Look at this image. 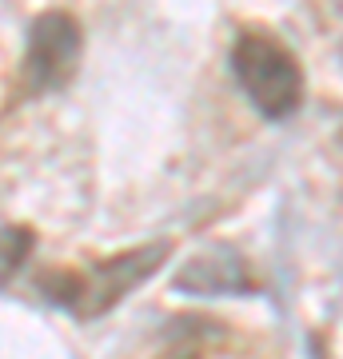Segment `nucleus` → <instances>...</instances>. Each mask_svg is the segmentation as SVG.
Wrapping results in <instances>:
<instances>
[{"label":"nucleus","instance_id":"f03ea898","mask_svg":"<svg viewBox=\"0 0 343 359\" xmlns=\"http://www.w3.org/2000/svg\"><path fill=\"white\" fill-rule=\"evenodd\" d=\"M231 72L267 120H288L304 104V68L271 32H243L231 48Z\"/></svg>","mask_w":343,"mask_h":359},{"label":"nucleus","instance_id":"f257e3e1","mask_svg":"<svg viewBox=\"0 0 343 359\" xmlns=\"http://www.w3.org/2000/svg\"><path fill=\"white\" fill-rule=\"evenodd\" d=\"M164 256H168V244H148V248H132V252H120V256L104 259L92 276L44 271L40 276V292L48 295L52 304L76 311L80 320H96L104 311H112L128 292H136L164 264Z\"/></svg>","mask_w":343,"mask_h":359},{"label":"nucleus","instance_id":"7ed1b4c3","mask_svg":"<svg viewBox=\"0 0 343 359\" xmlns=\"http://www.w3.org/2000/svg\"><path fill=\"white\" fill-rule=\"evenodd\" d=\"M80 60V28L68 13H40L28 28L25 76L32 92L64 88Z\"/></svg>","mask_w":343,"mask_h":359},{"label":"nucleus","instance_id":"20e7f679","mask_svg":"<svg viewBox=\"0 0 343 359\" xmlns=\"http://www.w3.org/2000/svg\"><path fill=\"white\" fill-rule=\"evenodd\" d=\"M231 276H236V280H248V271H243L228 252H216V256L200 259V264H188V268L176 276V287H184V292H224V287H236Z\"/></svg>","mask_w":343,"mask_h":359},{"label":"nucleus","instance_id":"39448f33","mask_svg":"<svg viewBox=\"0 0 343 359\" xmlns=\"http://www.w3.org/2000/svg\"><path fill=\"white\" fill-rule=\"evenodd\" d=\"M32 252V231L28 228H4L0 231V280H13L16 268Z\"/></svg>","mask_w":343,"mask_h":359}]
</instances>
